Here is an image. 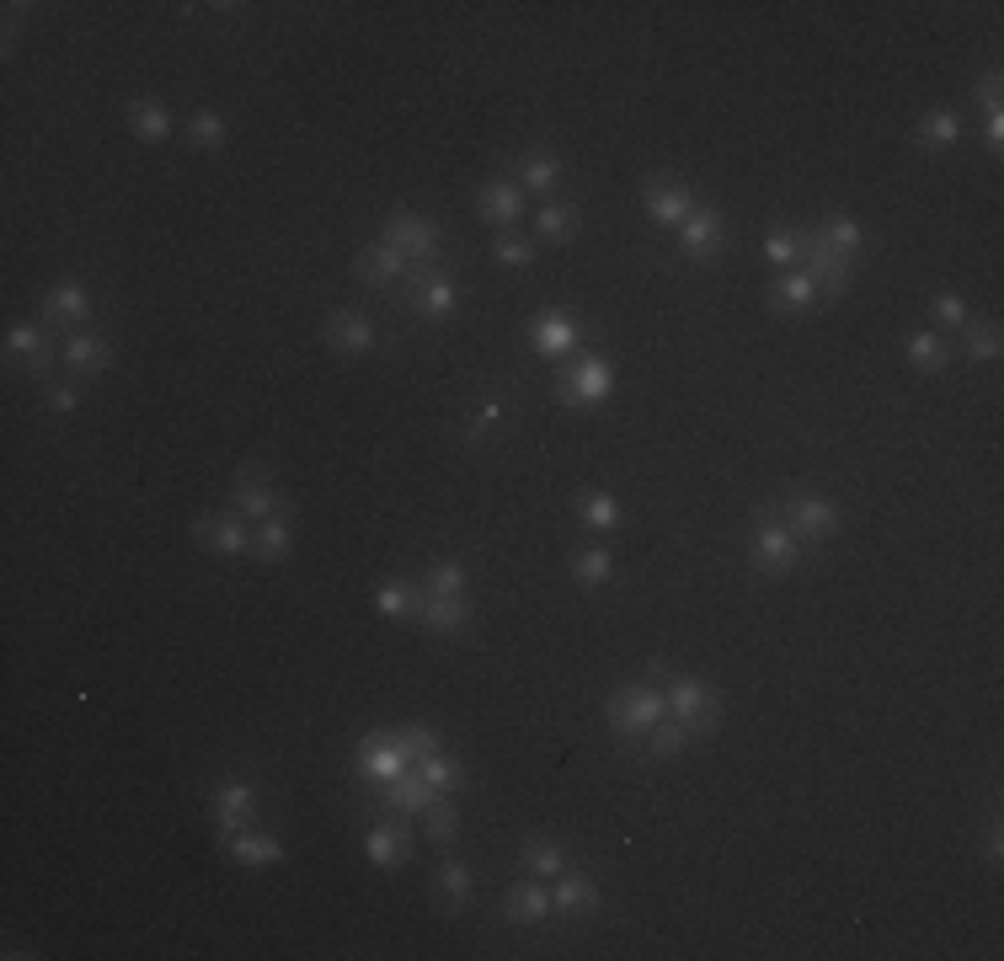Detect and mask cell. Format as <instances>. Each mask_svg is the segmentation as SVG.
I'll use <instances>...</instances> for the list:
<instances>
[{
    "mask_svg": "<svg viewBox=\"0 0 1004 961\" xmlns=\"http://www.w3.org/2000/svg\"><path fill=\"white\" fill-rule=\"evenodd\" d=\"M402 743H406V754H411V764H417V759H428V754H439V748H443L439 726H406V732H402Z\"/></svg>",
    "mask_w": 1004,
    "mask_h": 961,
    "instance_id": "49",
    "label": "cell"
},
{
    "mask_svg": "<svg viewBox=\"0 0 1004 961\" xmlns=\"http://www.w3.org/2000/svg\"><path fill=\"white\" fill-rule=\"evenodd\" d=\"M1000 139H1004V113H989V139H983V145L1000 150Z\"/></svg>",
    "mask_w": 1004,
    "mask_h": 961,
    "instance_id": "53",
    "label": "cell"
},
{
    "mask_svg": "<svg viewBox=\"0 0 1004 961\" xmlns=\"http://www.w3.org/2000/svg\"><path fill=\"white\" fill-rule=\"evenodd\" d=\"M411 769H417V775H422V780H428L439 796H449V791H460V785H465V769H460L454 759H443V748H439V754H428V759H417Z\"/></svg>",
    "mask_w": 1004,
    "mask_h": 961,
    "instance_id": "32",
    "label": "cell"
},
{
    "mask_svg": "<svg viewBox=\"0 0 1004 961\" xmlns=\"http://www.w3.org/2000/svg\"><path fill=\"white\" fill-rule=\"evenodd\" d=\"M962 331H967L962 348H967V359L972 363H994L1000 359V326H972V320H967Z\"/></svg>",
    "mask_w": 1004,
    "mask_h": 961,
    "instance_id": "42",
    "label": "cell"
},
{
    "mask_svg": "<svg viewBox=\"0 0 1004 961\" xmlns=\"http://www.w3.org/2000/svg\"><path fill=\"white\" fill-rule=\"evenodd\" d=\"M374 609H380L385 620H406V614L417 609V588H411V583H380Z\"/></svg>",
    "mask_w": 1004,
    "mask_h": 961,
    "instance_id": "41",
    "label": "cell"
},
{
    "mask_svg": "<svg viewBox=\"0 0 1004 961\" xmlns=\"http://www.w3.org/2000/svg\"><path fill=\"white\" fill-rule=\"evenodd\" d=\"M764 262L769 268H797V230H775L764 240Z\"/></svg>",
    "mask_w": 1004,
    "mask_h": 961,
    "instance_id": "48",
    "label": "cell"
},
{
    "mask_svg": "<svg viewBox=\"0 0 1004 961\" xmlns=\"http://www.w3.org/2000/svg\"><path fill=\"white\" fill-rule=\"evenodd\" d=\"M978 102H983L989 113H1000V70H989V76L978 80Z\"/></svg>",
    "mask_w": 1004,
    "mask_h": 961,
    "instance_id": "52",
    "label": "cell"
},
{
    "mask_svg": "<svg viewBox=\"0 0 1004 961\" xmlns=\"http://www.w3.org/2000/svg\"><path fill=\"white\" fill-rule=\"evenodd\" d=\"M43 310H48L54 320H76V326H81V320L91 316V299H86L81 283H59V289L48 294V305H43Z\"/></svg>",
    "mask_w": 1004,
    "mask_h": 961,
    "instance_id": "35",
    "label": "cell"
},
{
    "mask_svg": "<svg viewBox=\"0 0 1004 961\" xmlns=\"http://www.w3.org/2000/svg\"><path fill=\"white\" fill-rule=\"evenodd\" d=\"M603 716H609V726H614L620 737H642V732H652L657 721L668 716V694H663L657 683H625V689L609 694Z\"/></svg>",
    "mask_w": 1004,
    "mask_h": 961,
    "instance_id": "1",
    "label": "cell"
},
{
    "mask_svg": "<svg viewBox=\"0 0 1004 961\" xmlns=\"http://www.w3.org/2000/svg\"><path fill=\"white\" fill-rule=\"evenodd\" d=\"M406 273H411V257H406L402 246H391V240H380V246H369V251H359V279L363 283H402Z\"/></svg>",
    "mask_w": 1004,
    "mask_h": 961,
    "instance_id": "14",
    "label": "cell"
},
{
    "mask_svg": "<svg viewBox=\"0 0 1004 961\" xmlns=\"http://www.w3.org/2000/svg\"><path fill=\"white\" fill-rule=\"evenodd\" d=\"M465 583H471V572L460 561H433L422 593H433V599H465Z\"/></svg>",
    "mask_w": 1004,
    "mask_h": 961,
    "instance_id": "33",
    "label": "cell"
},
{
    "mask_svg": "<svg viewBox=\"0 0 1004 961\" xmlns=\"http://www.w3.org/2000/svg\"><path fill=\"white\" fill-rule=\"evenodd\" d=\"M817 236L828 240V246H834L839 257H855V251H860V225H855L849 214H834V219H828V225H823Z\"/></svg>",
    "mask_w": 1004,
    "mask_h": 961,
    "instance_id": "45",
    "label": "cell"
},
{
    "mask_svg": "<svg viewBox=\"0 0 1004 961\" xmlns=\"http://www.w3.org/2000/svg\"><path fill=\"white\" fill-rule=\"evenodd\" d=\"M76 406H81V391H76V385H54V391H48V411H76Z\"/></svg>",
    "mask_w": 1004,
    "mask_h": 961,
    "instance_id": "51",
    "label": "cell"
},
{
    "mask_svg": "<svg viewBox=\"0 0 1004 961\" xmlns=\"http://www.w3.org/2000/svg\"><path fill=\"white\" fill-rule=\"evenodd\" d=\"M326 342H331L337 353L359 359V353L374 348V326H369L359 310H331V316H326Z\"/></svg>",
    "mask_w": 1004,
    "mask_h": 961,
    "instance_id": "16",
    "label": "cell"
},
{
    "mask_svg": "<svg viewBox=\"0 0 1004 961\" xmlns=\"http://www.w3.org/2000/svg\"><path fill=\"white\" fill-rule=\"evenodd\" d=\"M492 257H497L503 268H529V262H534V240L514 236V230H497V240H492Z\"/></svg>",
    "mask_w": 1004,
    "mask_h": 961,
    "instance_id": "43",
    "label": "cell"
},
{
    "mask_svg": "<svg viewBox=\"0 0 1004 961\" xmlns=\"http://www.w3.org/2000/svg\"><path fill=\"white\" fill-rule=\"evenodd\" d=\"M929 320L935 326H967V299L962 294H935L929 299Z\"/></svg>",
    "mask_w": 1004,
    "mask_h": 961,
    "instance_id": "50",
    "label": "cell"
},
{
    "mask_svg": "<svg viewBox=\"0 0 1004 961\" xmlns=\"http://www.w3.org/2000/svg\"><path fill=\"white\" fill-rule=\"evenodd\" d=\"M289 545H294V529H289V513H273V519H262L251 529V551L262 561H283L289 556Z\"/></svg>",
    "mask_w": 1004,
    "mask_h": 961,
    "instance_id": "26",
    "label": "cell"
},
{
    "mask_svg": "<svg viewBox=\"0 0 1004 961\" xmlns=\"http://www.w3.org/2000/svg\"><path fill=\"white\" fill-rule=\"evenodd\" d=\"M577 519L588 523V529H620V502L603 497V491H583L577 497Z\"/></svg>",
    "mask_w": 1004,
    "mask_h": 961,
    "instance_id": "38",
    "label": "cell"
},
{
    "mask_svg": "<svg viewBox=\"0 0 1004 961\" xmlns=\"http://www.w3.org/2000/svg\"><path fill=\"white\" fill-rule=\"evenodd\" d=\"M551 903H556V914L566 919H583V914H594L599 908V886L588 877H577V871H562L556 877V892H551Z\"/></svg>",
    "mask_w": 1004,
    "mask_h": 961,
    "instance_id": "22",
    "label": "cell"
},
{
    "mask_svg": "<svg viewBox=\"0 0 1004 961\" xmlns=\"http://www.w3.org/2000/svg\"><path fill=\"white\" fill-rule=\"evenodd\" d=\"M529 342H534V353H545V359H566L572 348H577V326L556 310H545V316L529 320Z\"/></svg>",
    "mask_w": 1004,
    "mask_h": 961,
    "instance_id": "18",
    "label": "cell"
},
{
    "mask_svg": "<svg viewBox=\"0 0 1004 961\" xmlns=\"http://www.w3.org/2000/svg\"><path fill=\"white\" fill-rule=\"evenodd\" d=\"M909 363H914V369H929V374H935V369H946V363H951L946 337H935V331H914V337H909Z\"/></svg>",
    "mask_w": 1004,
    "mask_h": 961,
    "instance_id": "37",
    "label": "cell"
},
{
    "mask_svg": "<svg viewBox=\"0 0 1004 961\" xmlns=\"http://www.w3.org/2000/svg\"><path fill=\"white\" fill-rule=\"evenodd\" d=\"M476 208H482L486 225H497V230H508L514 219L523 214V193L519 182H503V177H492V182H482V193H476Z\"/></svg>",
    "mask_w": 1004,
    "mask_h": 961,
    "instance_id": "13",
    "label": "cell"
},
{
    "mask_svg": "<svg viewBox=\"0 0 1004 961\" xmlns=\"http://www.w3.org/2000/svg\"><path fill=\"white\" fill-rule=\"evenodd\" d=\"M128 123H134V139H145V145L171 139V113H166L161 102H134V108H128Z\"/></svg>",
    "mask_w": 1004,
    "mask_h": 961,
    "instance_id": "31",
    "label": "cell"
},
{
    "mask_svg": "<svg viewBox=\"0 0 1004 961\" xmlns=\"http://www.w3.org/2000/svg\"><path fill=\"white\" fill-rule=\"evenodd\" d=\"M780 519L791 523L797 540H828V534L839 529V508L823 502V497H797V502L780 508Z\"/></svg>",
    "mask_w": 1004,
    "mask_h": 961,
    "instance_id": "10",
    "label": "cell"
},
{
    "mask_svg": "<svg viewBox=\"0 0 1004 961\" xmlns=\"http://www.w3.org/2000/svg\"><path fill=\"white\" fill-rule=\"evenodd\" d=\"M823 299V289L806 279L802 268H791V273H780V283L769 289V305L780 310V316H797V310H812Z\"/></svg>",
    "mask_w": 1004,
    "mask_h": 961,
    "instance_id": "21",
    "label": "cell"
},
{
    "mask_svg": "<svg viewBox=\"0 0 1004 961\" xmlns=\"http://www.w3.org/2000/svg\"><path fill=\"white\" fill-rule=\"evenodd\" d=\"M188 139H193L199 150H219V145H225V118H219V113H193Z\"/></svg>",
    "mask_w": 1004,
    "mask_h": 961,
    "instance_id": "46",
    "label": "cell"
},
{
    "mask_svg": "<svg viewBox=\"0 0 1004 961\" xmlns=\"http://www.w3.org/2000/svg\"><path fill=\"white\" fill-rule=\"evenodd\" d=\"M523 871L529 877H545V881H556L566 871V855H562V844H551V839H534V844H523Z\"/></svg>",
    "mask_w": 1004,
    "mask_h": 961,
    "instance_id": "34",
    "label": "cell"
},
{
    "mask_svg": "<svg viewBox=\"0 0 1004 961\" xmlns=\"http://www.w3.org/2000/svg\"><path fill=\"white\" fill-rule=\"evenodd\" d=\"M439 892L449 903H465L471 897V866H460V860H443L439 866Z\"/></svg>",
    "mask_w": 1004,
    "mask_h": 961,
    "instance_id": "47",
    "label": "cell"
},
{
    "mask_svg": "<svg viewBox=\"0 0 1004 961\" xmlns=\"http://www.w3.org/2000/svg\"><path fill=\"white\" fill-rule=\"evenodd\" d=\"M797 268H802L806 279L817 283L823 294H834L839 299L844 289L855 283V268H849V257H839L828 240L817 236V230H797Z\"/></svg>",
    "mask_w": 1004,
    "mask_h": 961,
    "instance_id": "2",
    "label": "cell"
},
{
    "mask_svg": "<svg viewBox=\"0 0 1004 961\" xmlns=\"http://www.w3.org/2000/svg\"><path fill=\"white\" fill-rule=\"evenodd\" d=\"M230 502H236V513H241L246 523H262V519H273V513H289L279 502V491H268L257 476H241V486L230 491Z\"/></svg>",
    "mask_w": 1004,
    "mask_h": 961,
    "instance_id": "23",
    "label": "cell"
},
{
    "mask_svg": "<svg viewBox=\"0 0 1004 961\" xmlns=\"http://www.w3.org/2000/svg\"><path fill=\"white\" fill-rule=\"evenodd\" d=\"M609 572H614V556H609V551H599V545H588V551H577V556H572V577H577L583 588H599V583H609Z\"/></svg>",
    "mask_w": 1004,
    "mask_h": 961,
    "instance_id": "39",
    "label": "cell"
},
{
    "mask_svg": "<svg viewBox=\"0 0 1004 961\" xmlns=\"http://www.w3.org/2000/svg\"><path fill=\"white\" fill-rule=\"evenodd\" d=\"M914 134H920L924 150H951V145L962 139V118H957V113H946V108H935V113H924L920 118Z\"/></svg>",
    "mask_w": 1004,
    "mask_h": 961,
    "instance_id": "27",
    "label": "cell"
},
{
    "mask_svg": "<svg viewBox=\"0 0 1004 961\" xmlns=\"http://www.w3.org/2000/svg\"><path fill=\"white\" fill-rule=\"evenodd\" d=\"M5 348L27 363L33 374H43V369H48V353H43V348H48V337H43L38 326H27V320H16V326L5 331Z\"/></svg>",
    "mask_w": 1004,
    "mask_h": 961,
    "instance_id": "29",
    "label": "cell"
},
{
    "mask_svg": "<svg viewBox=\"0 0 1004 961\" xmlns=\"http://www.w3.org/2000/svg\"><path fill=\"white\" fill-rule=\"evenodd\" d=\"M251 812H257V791L246 780H225L219 796H214V828H219V839H236L241 828H251Z\"/></svg>",
    "mask_w": 1004,
    "mask_h": 961,
    "instance_id": "9",
    "label": "cell"
},
{
    "mask_svg": "<svg viewBox=\"0 0 1004 961\" xmlns=\"http://www.w3.org/2000/svg\"><path fill=\"white\" fill-rule=\"evenodd\" d=\"M402 283H406V294H411V305H417V316L422 320H449L460 310V289L443 279V273H428V268L417 273V268H411Z\"/></svg>",
    "mask_w": 1004,
    "mask_h": 961,
    "instance_id": "7",
    "label": "cell"
},
{
    "mask_svg": "<svg viewBox=\"0 0 1004 961\" xmlns=\"http://www.w3.org/2000/svg\"><path fill=\"white\" fill-rule=\"evenodd\" d=\"M193 534L219 556H246L251 551V529H246L241 513H208V519L193 523Z\"/></svg>",
    "mask_w": 1004,
    "mask_h": 961,
    "instance_id": "11",
    "label": "cell"
},
{
    "mask_svg": "<svg viewBox=\"0 0 1004 961\" xmlns=\"http://www.w3.org/2000/svg\"><path fill=\"white\" fill-rule=\"evenodd\" d=\"M556 391H562L566 406H603V400H609V363L594 359V353H588V359H577L562 374V385H556Z\"/></svg>",
    "mask_w": 1004,
    "mask_h": 961,
    "instance_id": "8",
    "label": "cell"
},
{
    "mask_svg": "<svg viewBox=\"0 0 1004 961\" xmlns=\"http://www.w3.org/2000/svg\"><path fill=\"white\" fill-rule=\"evenodd\" d=\"M385 240L391 246H402L406 257H411V268H428L433 257H439V246H443V236H439V225L433 219H422V214H391V225H385Z\"/></svg>",
    "mask_w": 1004,
    "mask_h": 961,
    "instance_id": "5",
    "label": "cell"
},
{
    "mask_svg": "<svg viewBox=\"0 0 1004 961\" xmlns=\"http://www.w3.org/2000/svg\"><path fill=\"white\" fill-rule=\"evenodd\" d=\"M674 236H679V246L689 251V257H711V251L722 246V236H726V230H722V214L695 203V208H689V219H684Z\"/></svg>",
    "mask_w": 1004,
    "mask_h": 961,
    "instance_id": "15",
    "label": "cell"
},
{
    "mask_svg": "<svg viewBox=\"0 0 1004 961\" xmlns=\"http://www.w3.org/2000/svg\"><path fill=\"white\" fill-rule=\"evenodd\" d=\"M492 422H503V406H497V400H486L482 406V428H492Z\"/></svg>",
    "mask_w": 1004,
    "mask_h": 961,
    "instance_id": "54",
    "label": "cell"
},
{
    "mask_svg": "<svg viewBox=\"0 0 1004 961\" xmlns=\"http://www.w3.org/2000/svg\"><path fill=\"white\" fill-rule=\"evenodd\" d=\"M411 769V754H406L402 732H369L359 743V775L374 780V785H391L396 775Z\"/></svg>",
    "mask_w": 1004,
    "mask_h": 961,
    "instance_id": "4",
    "label": "cell"
},
{
    "mask_svg": "<svg viewBox=\"0 0 1004 961\" xmlns=\"http://www.w3.org/2000/svg\"><path fill=\"white\" fill-rule=\"evenodd\" d=\"M983 855H989V860L1000 866V855H1004V839H1000V834H989V844H983Z\"/></svg>",
    "mask_w": 1004,
    "mask_h": 961,
    "instance_id": "55",
    "label": "cell"
},
{
    "mask_svg": "<svg viewBox=\"0 0 1004 961\" xmlns=\"http://www.w3.org/2000/svg\"><path fill=\"white\" fill-rule=\"evenodd\" d=\"M428 631H439V636H454V631H465L471 625V603L465 599H433V593H417V609H411Z\"/></svg>",
    "mask_w": 1004,
    "mask_h": 961,
    "instance_id": "19",
    "label": "cell"
},
{
    "mask_svg": "<svg viewBox=\"0 0 1004 961\" xmlns=\"http://www.w3.org/2000/svg\"><path fill=\"white\" fill-rule=\"evenodd\" d=\"M230 844V855L241 860V866H251V871H268V866H279L283 860V844L273 839V834H257V828H241Z\"/></svg>",
    "mask_w": 1004,
    "mask_h": 961,
    "instance_id": "24",
    "label": "cell"
},
{
    "mask_svg": "<svg viewBox=\"0 0 1004 961\" xmlns=\"http://www.w3.org/2000/svg\"><path fill=\"white\" fill-rule=\"evenodd\" d=\"M363 855H369L380 871H396L402 855H406V834L402 828H369V834H363Z\"/></svg>",
    "mask_w": 1004,
    "mask_h": 961,
    "instance_id": "30",
    "label": "cell"
},
{
    "mask_svg": "<svg viewBox=\"0 0 1004 961\" xmlns=\"http://www.w3.org/2000/svg\"><path fill=\"white\" fill-rule=\"evenodd\" d=\"M59 359H65L70 374H102V369H108V342H102V337H91V331H70Z\"/></svg>",
    "mask_w": 1004,
    "mask_h": 961,
    "instance_id": "25",
    "label": "cell"
},
{
    "mask_svg": "<svg viewBox=\"0 0 1004 961\" xmlns=\"http://www.w3.org/2000/svg\"><path fill=\"white\" fill-rule=\"evenodd\" d=\"M556 182H562V160H556V156H523V166H519V188L551 193Z\"/></svg>",
    "mask_w": 1004,
    "mask_h": 961,
    "instance_id": "40",
    "label": "cell"
},
{
    "mask_svg": "<svg viewBox=\"0 0 1004 961\" xmlns=\"http://www.w3.org/2000/svg\"><path fill=\"white\" fill-rule=\"evenodd\" d=\"M422 817H428V839L433 844H449L454 834H460V812L449 806V796H433V806H428Z\"/></svg>",
    "mask_w": 1004,
    "mask_h": 961,
    "instance_id": "44",
    "label": "cell"
},
{
    "mask_svg": "<svg viewBox=\"0 0 1004 961\" xmlns=\"http://www.w3.org/2000/svg\"><path fill=\"white\" fill-rule=\"evenodd\" d=\"M572 230H577V203H545V208L534 214V236L545 240V246L572 240Z\"/></svg>",
    "mask_w": 1004,
    "mask_h": 961,
    "instance_id": "28",
    "label": "cell"
},
{
    "mask_svg": "<svg viewBox=\"0 0 1004 961\" xmlns=\"http://www.w3.org/2000/svg\"><path fill=\"white\" fill-rule=\"evenodd\" d=\"M663 694H668V716L684 721L689 732H706V726H717L722 721V700H717V689L700 679H663Z\"/></svg>",
    "mask_w": 1004,
    "mask_h": 961,
    "instance_id": "3",
    "label": "cell"
},
{
    "mask_svg": "<svg viewBox=\"0 0 1004 961\" xmlns=\"http://www.w3.org/2000/svg\"><path fill=\"white\" fill-rule=\"evenodd\" d=\"M797 551H802V540L791 534V523H780V519H769V513H764L759 529H754V540H748L754 566H759V572H791Z\"/></svg>",
    "mask_w": 1004,
    "mask_h": 961,
    "instance_id": "6",
    "label": "cell"
},
{
    "mask_svg": "<svg viewBox=\"0 0 1004 961\" xmlns=\"http://www.w3.org/2000/svg\"><path fill=\"white\" fill-rule=\"evenodd\" d=\"M646 208H652V219H657V225L679 230L684 219H689V208H695V193H689L684 182H668V177H652V182H646Z\"/></svg>",
    "mask_w": 1004,
    "mask_h": 961,
    "instance_id": "12",
    "label": "cell"
},
{
    "mask_svg": "<svg viewBox=\"0 0 1004 961\" xmlns=\"http://www.w3.org/2000/svg\"><path fill=\"white\" fill-rule=\"evenodd\" d=\"M380 791H385V806H391V812H402V817H422V812L433 806V796H439L417 769L396 775V780H391V785H380Z\"/></svg>",
    "mask_w": 1004,
    "mask_h": 961,
    "instance_id": "17",
    "label": "cell"
},
{
    "mask_svg": "<svg viewBox=\"0 0 1004 961\" xmlns=\"http://www.w3.org/2000/svg\"><path fill=\"white\" fill-rule=\"evenodd\" d=\"M684 743H689V726L674 716H663L652 732H646V754L652 759H674V754H684Z\"/></svg>",
    "mask_w": 1004,
    "mask_h": 961,
    "instance_id": "36",
    "label": "cell"
},
{
    "mask_svg": "<svg viewBox=\"0 0 1004 961\" xmlns=\"http://www.w3.org/2000/svg\"><path fill=\"white\" fill-rule=\"evenodd\" d=\"M556 914V903H551V892L540 886V881H523L508 892V903H503V919L508 924H545Z\"/></svg>",
    "mask_w": 1004,
    "mask_h": 961,
    "instance_id": "20",
    "label": "cell"
}]
</instances>
